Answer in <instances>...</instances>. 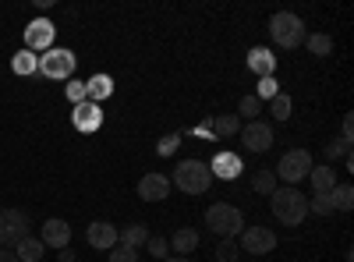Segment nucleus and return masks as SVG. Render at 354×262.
I'll use <instances>...</instances> for the list:
<instances>
[{"instance_id":"obj_1","label":"nucleus","mask_w":354,"mask_h":262,"mask_svg":"<svg viewBox=\"0 0 354 262\" xmlns=\"http://www.w3.org/2000/svg\"><path fill=\"white\" fill-rule=\"evenodd\" d=\"M270 209L283 227H301L305 216H308V198L298 188H277L270 195Z\"/></svg>"},{"instance_id":"obj_2","label":"nucleus","mask_w":354,"mask_h":262,"mask_svg":"<svg viewBox=\"0 0 354 262\" xmlns=\"http://www.w3.org/2000/svg\"><path fill=\"white\" fill-rule=\"evenodd\" d=\"M205 227L213 230L220 241H234L245 230V216L238 206H227V202H216V206L205 209Z\"/></svg>"},{"instance_id":"obj_3","label":"nucleus","mask_w":354,"mask_h":262,"mask_svg":"<svg viewBox=\"0 0 354 262\" xmlns=\"http://www.w3.org/2000/svg\"><path fill=\"white\" fill-rule=\"evenodd\" d=\"M185 195H205L213 185V174H209V163H202V160H181L174 170V181Z\"/></svg>"},{"instance_id":"obj_4","label":"nucleus","mask_w":354,"mask_h":262,"mask_svg":"<svg viewBox=\"0 0 354 262\" xmlns=\"http://www.w3.org/2000/svg\"><path fill=\"white\" fill-rule=\"evenodd\" d=\"M270 36L277 39V46L283 50H298L305 43V21L294 11H277L270 18Z\"/></svg>"},{"instance_id":"obj_5","label":"nucleus","mask_w":354,"mask_h":262,"mask_svg":"<svg viewBox=\"0 0 354 262\" xmlns=\"http://www.w3.org/2000/svg\"><path fill=\"white\" fill-rule=\"evenodd\" d=\"M75 68H78V57L64 46H53L39 57V75L50 78V82H68L75 75Z\"/></svg>"},{"instance_id":"obj_6","label":"nucleus","mask_w":354,"mask_h":262,"mask_svg":"<svg viewBox=\"0 0 354 262\" xmlns=\"http://www.w3.org/2000/svg\"><path fill=\"white\" fill-rule=\"evenodd\" d=\"M312 153L308 149H290V153H283L280 156V163H277V178L280 181H287V188H294V185H298V181H305L308 178V174H312Z\"/></svg>"},{"instance_id":"obj_7","label":"nucleus","mask_w":354,"mask_h":262,"mask_svg":"<svg viewBox=\"0 0 354 262\" xmlns=\"http://www.w3.org/2000/svg\"><path fill=\"white\" fill-rule=\"evenodd\" d=\"M21 238H28V213L0 209V248H15Z\"/></svg>"},{"instance_id":"obj_8","label":"nucleus","mask_w":354,"mask_h":262,"mask_svg":"<svg viewBox=\"0 0 354 262\" xmlns=\"http://www.w3.org/2000/svg\"><path fill=\"white\" fill-rule=\"evenodd\" d=\"M238 135H241V149L245 153H255L259 156V153H270L273 149V128L266 124V121H248Z\"/></svg>"},{"instance_id":"obj_9","label":"nucleus","mask_w":354,"mask_h":262,"mask_svg":"<svg viewBox=\"0 0 354 262\" xmlns=\"http://www.w3.org/2000/svg\"><path fill=\"white\" fill-rule=\"evenodd\" d=\"M53 36H57V28L50 18H32L25 25V50L46 53V50H53Z\"/></svg>"},{"instance_id":"obj_10","label":"nucleus","mask_w":354,"mask_h":262,"mask_svg":"<svg viewBox=\"0 0 354 262\" xmlns=\"http://www.w3.org/2000/svg\"><path fill=\"white\" fill-rule=\"evenodd\" d=\"M238 238H241L238 248H245L248 255H270L277 248V230H270V227H245Z\"/></svg>"},{"instance_id":"obj_11","label":"nucleus","mask_w":354,"mask_h":262,"mask_svg":"<svg viewBox=\"0 0 354 262\" xmlns=\"http://www.w3.org/2000/svg\"><path fill=\"white\" fill-rule=\"evenodd\" d=\"M170 195V178L160 170L153 174H142V181H138V198L142 202H163Z\"/></svg>"},{"instance_id":"obj_12","label":"nucleus","mask_w":354,"mask_h":262,"mask_svg":"<svg viewBox=\"0 0 354 262\" xmlns=\"http://www.w3.org/2000/svg\"><path fill=\"white\" fill-rule=\"evenodd\" d=\"M71 124L82 131V135H93V131H100L103 128V113H100V106L96 103H78L75 106V113H71Z\"/></svg>"},{"instance_id":"obj_13","label":"nucleus","mask_w":354,"mask_h":262,"mask_svg":"<svg viewBox=\"0 0 354 262\" xmlns=\"http://www.w3.org/2000/svg\"><path fill=\"white\" fill-rule=\"evenodd\" d=\"M39 241L50 245V248H68V241H71V227H68V220L50 216V220L43 223V230H39Z\"/></svg>"},{"instance_id":"obj_14","label":"nucleus","mask_w":354,"mask_h":262,"mask_svg":"<svg viewBox=\"0 0 354 262\" xmlns=\"http://www.w3.org/2000/svg\"><path fill=\"white\" fill-rule=\"evenodd\" d=\"M85 241L93 245V248H100V252H110L117 245V227L106 223V220H93V223H88V230H85Z\"/></svg>"},{"instance_id":"obj_15","label":"nucleus","mask_w":354,"mask_h":262,"mask_svg":"<svg viewBox=\"0 0 354 262\" xmlns=\"http://www.w3.org/2000/svg\"><path fill=\"white\" fill-rule=\"evenodd\" d=\"M248 71L259 75V78H273V71H277L273 50H270V46H255V50L248 53Z\"/></svg>"},{"instance_id":"obj_16","label":"nucleus","mask_w":354,"mask_h":262,"mask_svg":"<svg viewBox=\"0 0 354 262\" xmlns=\"http://www.w3.org/2000/svg\"><path fill=\"white\" fill-rule=\"evenodd\" d=\"M209 174L213 178H223V181H234L241 174V156H234V153H216L213 163H209Z\"/></svg>"},{"instance_id":"obj_17","label":"nucleus","mask_w":354,"mask_h":262,"mask_svg":"<svg viewBox=\"0 0 354 262\" xmlns=\"http://www.w3.org/2000/svg\"><path fill=\"white\" fill-rule=\"evenodd\" d=\"M145 241H149V227L145 223H128V227H117V245L124 248H145Z\"/></svg>"},{"instance_id":"obj_18","label":"nucleus","mask_w":354,"mask_h":262,"mask_svg":"<svg viewBox=\"0 0 354 262\" xmlns=\"http://www.w3.org/2000/svg\"><path fill=\"white\" fill-rule=\"evenodd\" d=\"M308 185H312V195H330L337 188V170L326 163V167H312L308 174Z\"/></svg>"},{"instance_id":"obj_19","label":"nucleus","mask_w":354,"mask_h":262,"mask_svg":"<svg viewBox=\"0 0 354 262\" xmlns=\"http://www.w3.org/2000/svg\"><path fill=\"white\" fill-rule=\"evenodd\" d=\"M110 93H113V78H110V75H93V78L85 82V100L96 103V106H100V100H106Z\"/></svg>"},{"instance_id":"obj_20","label":"nucleus","mask_w":354,"mask_h":262,"mask_svg":"<svg viewBox=\"0 0 354 262\" xmlns=\"http://www.w3.org/2000/svg\"><path fill=\"white\" fill-rule=\"evenodd\" d=\"M170 248H174L177 255H192V252L198 248V230H195V227H181V230H174Z\"/></svg>"},{"instance_id":"obj_21","label":"nucleus","mask_w":354,"mask_h":262,"mask_svg":"<svg viewBox=\"0 0 354 262\" xmlns=\"http://www.w3.org/2000/svg\"><path fill=\"white\" fill-rule=\"evenodd\" d=\"M11 71H15V75H21V78L39 75V57H36L32 50H18V53L11 57Z\"/></svg>"},{"instance_id":"obj_22","label":"nucleus","mask_w":354,"mask_h":262,"mask_svg":"<svg viewBox=\"0 0 354 262\" xmlns=\"http://www.w3.org/2000/svg\"><path fill=\"white\" fill-rule=\"evenodd\" d=\"M43 252H46V245H43L39 238H21V241L15 245L18 262H39V259H43Z\"/></svg>"},{"instance_id":"obj_23","label":"nucleus","mask_w":354,"mask_h":262,"mask_svg":"<svg viewBox=\"0 0 354 262\" xmlns=\"http://www.w3.org/2000/svg\"><path fill=\"white\" fill-rule=\"evenodd\" d=\"M305 46H308L312 57H330V53H333V39H330L326 32H312V36H305Z\"/></svg>"},{"instance_id":"obj_24","label":"nucleus","mask_w":354,"mask_h":262,"mask_svg":"<svg viewBox=\"0 0 354 262\" xmlns=\"http://www.w3.org/2000/svg\"><path fill=\"white\" fill-rule=\"evenodd\" d=\"M209 131L230 138V135H238V131H241V118H238V113H223V118H216V121L209 124Z\"/></svg>"},{"instance_id":"obj_25","label":"nucleus","mask_w":354,"mask_h":262,"mask_svg":"<svg viewBox=\"0 0 354 262\" xmlns=\"http://www.w3.org/2000/svg\"><path fill=\"white\" fill-rule=\"evenodd\" d=\"M330 198H333V209H340V213H351L354 209V188L351 185H337L330 191Z\"/></svg>"},{"instance_id":"obj_26","label":"nucleus","mask_w":354,"mask_h":262,"mask_svg":"<svg viewBox=\"0 0 354 262\" xmlns=\"http://www.w3.org/2000/svg\"><path fill=\"white\" fill-rule=\"evenodd\" d=\"M252 188H255L259 195H273V191H277V174H273V170H259L255 178H252Z\"/></svg>"},{"instance_id":"obj_27","label":"nucleus","mask_w":354,"mask_h":262,"mask_svg":"<svg viewBox=\"0 0 354 262\" xmlns=\"http://www.w3.org/2000/svg\"><path fill=\"white\" fill-rule=\"evenodd\" d=\"M290 110H294V103H290L287 93H277V96L270 100V113H273L277 121H287V118H290Z\"/></svg>"},{"instance_id":"obj_28","label":"nucleus","mask_w":354,"mask_h":262,"mask_svg":"<svg viewBox=\"0 0 354 262\" xmlns=\"http://www.w3.org/2000/svg\"><path fill=\"white\" fill-rule=\"evenodd\" d=\"M326 160H330V167L337 163V160H347L351 156V142H344V138H337V142H326Z\"/></svg>"},{"instance_id":"obj_29","label":"nucleus","mask_w":354,"mask_h":262,"mask_svg":"<svg viewBox=\"0 0 354 262\" xmlns=\"http://www.w3.org/2000/svg\"><path fill=\"white\" fill-rule=\"evenodd\" d=\"M308 213H315V216L337 213V209H333V198H330V195H312V198H308Z\"/></svg>"},{"instance_id":"obj_30","label":"nucleus","mask_w":354,"mask_h":262,"mask_svg":"<svg viewBox=\"0 0 354 262\" xmlns=\"http://www.w3.org/2000/svg\"><path fill=\"white\" fill-rule=\"evenodd\" d=\"M145 252H149V255H156V259L163 262V255L170 252V241H167L163 234H149V241H145Z\"/></svg>"},{"instance_id":"obj_31","label":"nucleus","mask_w":354,"mask_h":262,"mask_svg":"<svg viewBox=\"0 0 354 262\" xmlns=\"http://www.w3.org/2000/svg\"><path fill=\"white\" fill-rule=\"evenodd\" d=\"M259 106H262V100L252 93V96H245L241 103H238V118H248V121H255V113H259Z\"/></svg>"},{"instance_id":"obj_32","label":"nucleus","mask_w":354,"mask_h":262,"mask_svg":"<svg viewBox=\"0 0 354 262\" xmlns=\"http://www.w3.org/2000/svg\"><path fill=\"white\" fill-rule=\"evenodd\" d=\"M238 255H241L238 241H220V248H216V262H238Z\"/></svg>"},{"instance_id":"obj_33","label":"nucleus","mask_w":354,"mask_h":262,"mask_svg":"<svg viewBox=\"0 0 354 262\" xmlns=\"http://www.w3.org/2000/svg\"><path fill=\"white\" fill-rule=\"evenodd\" d=\"M106 255H110V262H138V252L135 248H124V245H113Z\"/></svg>"},{"instance_id":"obj_34","label":"nucleus","mask_w":354,"mask_h":262,"mask_svg":"<svg viewBox=\"0 0 354 262\" xmlns=\"http://www.w3.org/2000/svg\"><path fill=\"white\" fill-rule=\"evenodd\" d=\"M277 93H280V82L277 78H259V93H255L259 100H273Z\"/></svg>"},{"instance_id":"obj_35","label":"nucleus","mask_w":354,"mask_h":262,"mask_svg":"<svg viewBox=\"0 0 354 262\" xmlns=\"http://www.w3.org/2000/svg\"><path fill=\"white\" fill-rule=\"evenodd\" d=\"M64 93H68V100H71L75 106H78V103H85V82H78V78H68V89H64Z\"/></svg>"},{"instance_id":"obj_36","label":"nucleus","mask_w":354,"mask_h":262,"mask_svg":"<svg viewBox=\"0 0 354 262\" xmlns=\"http://www.w3.org/2000/svg\"><path fill=\"white\" fill-rule=\"evenodd\" d=\"M177 145H181V135H167V138L156 142V153H160V156H174Z\"/></svg>"},{"instance_id":"obj_37","label":"nucleus","mask_w":354,"mask_h":262,"mask_svg":"<svg viewBox=\"0 0 354 262\" xmlns=\"http://www.w3.org/2000/svg\"><path fill=\"white\" fill-rule=\"evenodd\" d=\"M340 138L351 142L354 138V121H351V113H344V128H340Z\"/></svg>"},{"instance_id":"obj_38","label":"nucleus","mask_w":354,"mask_h":262,"mask_svg":"<svg viewBox=\"0 0 354 262\" xmlns=\"http://www.w3.org/2000/svg\"><path fill=\"white\" fill-rule=\"evenodd\" d=\"M0 262H18L15 248H0Z\"/></svg>"},{"instance_id":"obj_39","label":"nucleus","mask_w":354,"mask_h":262,"mask_svg":"<svg viewBox=\"0 0 354 262\" xmlns=\"http://www.w3.org/2000/svg\"><path fill=\"white\" fill-rule=\"evenodd\" d=\"M57 262H75V252H68V248H61V259Z\"/></svg>"},{"instance_id":"obj_40","label":"nucleus","mask_w":354,"mask_h":262,"mask_svg":"<svg viewBox=\"0 0 354 262\" xmlns=\"http://www.w3.org/2000/svg\"><path fill=\"white\" fill-rule=\"evenodd\" d=\"M163 262H188L185 255H170V259H163Z\"/></svg>"}]
</instances>
